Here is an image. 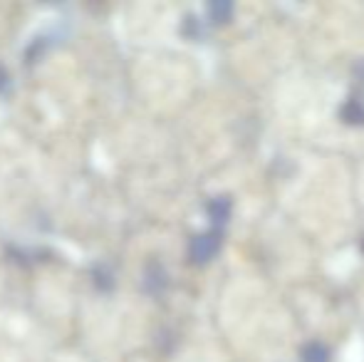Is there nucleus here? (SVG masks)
I'll list each match as a JSON object with an SVG mask.
<instances>
[{"instance_id": "obj_1", "label": "nucleus", "mask_w": 364, "mask_h": 362, "mask_svg": "<svg viewBox=\"0 0 364 362\" xmlns=\"http://www.w3.org/2000/svg\"><path fill=\"white\" fill-rule=\"evenodd\" d=\"M218 246H220L218 233H203V236H196V238H193V243H191L193 261L203 263V261H208V258H213V256H216V251H218Z\"/></svg>"}, {"instance_id": "obj_5", "label": "nucleus", "mask_w": 364, "mask_h": 362, "mask_svg": "<svg viewBox=\"0 0 364 362\" xmlns=\"http://www.w3.org/2000/svg\"><path fill=\"white\" fill-rule=\"evenodd\" d=\"M208 13H211L216 20H225V18H230L233 8H230L228 3H213V5H208Z\"/></svg>"}, {"instance_id": "obj_4", "label": "nucleus", "mask_w": 364, "mask_h": 362, "mask_svg": "<svg viewBox=\"0 0 364 362\" xmlns=\"http://www.w3.org/2000/svg\"><path fill=\"white\" fill-rule=\"evenodd\" d=\"M208 213H211V218L216 223H223L225 218L230 216V201L225 196H218V198H213L211 203H208Z\"/></svg>"}, {"instance_id": "obj_2", "label": "nucleus", "mask_w": 364, "mask_h": 362, "mask_svg": "<svg viewBox=\"0 0 364 362\" xmlns=\"http://www.w3.org/2000/svg\"><path fill=\"white\" fill-rule=\"evenodd\" d=\"M302 362H330V348L320 340H312V343H305L302 348Z\"/></svg>"}, {"instance_id": "obj_3", "label": "nucleus", "mask_w": 364, "mask_h": 362, "mask_svg": "<svg viewBox=\"0 0 364 362\" xmlns=\"http://www.w3.org/2000/svg\"><path fill=\"white\" fill-rule=\"evenodd\" d=\"M342 117H345V122H352V124H362L364 122V105L360 100H347L345 107H342Z\"/></svg>"}]
</instances>
